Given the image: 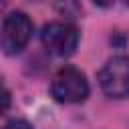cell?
Here are the masks:
<instances>
[{"label": "cell", "mask_w": 129, "mask_h": 129, "mask_svg": "<svg viewBox=\"0 0 129 129\" xmlns=\"http://www.w3.org/2000/svg\"><path fill=\"white\" fill-rule=\"evenodd\" d=\"M89 81L85 77V73L77 67H62L54 73L52 81H50V95L58 101V103H67V105H75V103H83L89 97Z\"/></svg>", "instance_id": "cell-1"}, {"label": "cell", "mask_w": 129, "mask_h": 129, "mask_svg": "<svg viewBox=\"0 0 129 129\" xmlns=\"http://www.w3.org/2000/svg\"><path fill=\"white\" fill-rule=\"evenodd\" d=\"M32 36V20L24 12H10L2 20L0 28V48L8 56L20 54Z\"/></svg>", "instance_id": "cell-2"}, {"label": "cell", "mask_w": 129, "mask_h": 129, "mask_svg": "<svg viewBox=\"0 0 129 129\" xmlns=\"http://www.w3.org/2000/svg\"><path fill=\"white\" fill-rule=\"evenodd\" d=\"M99 87L111 99L129 97V56H113L99 71Z\"/></svg>", "instance_id": "cell-3"}, {"label": "cell", "mask_w": 129, "mask_h": 129, "mask_svg": "<svg viewBox=\"0 0 129 129\" xmlns=\"http://www.w3.org/2000/svg\"><path fill=\"white\" fill-rule=\"evenodd\" d=\"M79 28L71 22H48L42 32L40 40L42 46L54 56H71L79 46Z\"/></svg>", "instance_id": "cell-4"}, {"label": "cell", "mask_w": 129, "mask_h": 129, "mask_svg": "<svg viewBox=\"0 0 129 129\" xmlns=\"http://www.w3.org/2000/svg\"><path fill=\"white\" fill-rule=\"evenodd\" d=\"M10 105H12V95H10L8 87L0 81V115H4L10 109Z\"/></svg>", "instance_id": "cell-5"}, {"label": "cell", "mask_w": 129, "mask_h": 129, "mask_svg": "<svg viewBox=\"0 0 129 129\" xmlns=\"http://www.w3.org/2000/svg\"><path fill=\"white\" fill-rule=\"evenodd\" d=\"M2 129H32V125L24 119H14V121H8Z\"/></svg>", "instance_id": "cell-6"}, {"label": "cell", "mask_w": 129, "mask_h": 129, "mask_svg": "<svg viewBox=\"0 0 129 129\" xmlns=\"http://www.w3.org/2000/svg\"><path fill=\"white\" fill-rule=\"evenodd\" d=\"M115 0H93V4H97V6H101V8H107V6H111Z\"/></svg>", "instance_id": "cell-7"}, {"label": "cell", "mask_w": 129, "mask_h": 129, "mask_svg": "<svg viewBox=\"0 0 129 129\" xmlns=\"http://www.w3.org/2000/svg\"><path fill=\"white\" fill-rule=\"evenodd\" d=\"M123 2H125V4H127V6H129V0H123Z\"/></svg>", "instance_id": "cell-8"}]
</instances>
